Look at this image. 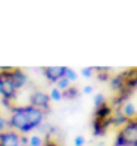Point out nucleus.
<instances>
[{
  "label": "nucleus",
  "instance_id": "obj_1",
  "mask_svg": "<svg viewBox=\"0 0 137 146\" xmlns=\"http://www.w3.org/2000/svg\"><path fill=\"white\" fill-rule=\"evenodd\" d=\"M114 146H137V119H130L119 127Z\"/></svg>",
  "mask_w": 137,
  "mask_h": 146
},
{
  "label": "nucleus",
  "instance_id": "obj_7",
  "mask_svg": "<svg viewBox=\"0 0 137 146\" xmlns=\"http://www.w3.org/2000/svg\"><path fill=\"white\" fill-rule=\"evenodd\" d=\"M21 134L15 130H6L0 133V146H19Z\"/></svg>",
  "mask_w": 137,
  "mask_h": 146
},
{
  "label": "nucleus",
  "instance_id": "obj_14",
  "mask_svg": "<svg viewBox=\"0 0 137 146\" xmlns=\"http://www.w3.org/2000/svg\"><path fill=\"white\" fill-rule=\"evenodd\" d=\"M49 96H50V100H56V102H58V100H61V99H62V92L55 87V89L50 90Z\"/></svg>",
  "mask_w": 137,
  "mask_h": 146
},
{
  "label": "nucleus",
  "instance_id": "obj_6",
  "mask_svg": "<svg viewBox=\"0 0 137 146\" xmlns=\"http://www.w3.org/2000/svg\"><path fill=\"white\" fill-rule=\"evenodd\" d=\"M25 111H27V115L30 118V123L32 125V128H40L43 121H44V112L37 108H34L31 105H27V106H24Z\"/></svg>",
  "mask_w": 137,
  "mask_h": 146
},
{
  "label": "nucleus",
  "instance_id": "obj_15",
  "mask_svg": "<svg viewBox=\"0 0 137 146\" xmlns=\"http://www.w3.org/2000/svg\"><path fill=\"white\" fill-rule=\"evenodd\" d=\"M65 77L69 81H75L77 80V72L74 70H71V68H66V71H65Z\"/></svg>",
  "mask_w": 137,
  "mask_h": 146
},
{
  "label": "nucleus",
  "instance_id": "obj_19",
  "mask_svg": "<svg viewBox=\"0 0 137 146\" xmlns=\"http://www.w3.org/2000/svg\"><path fill=\"white\" fill-rule=\"evenodd\" d=\"M47 136V134H46ZM43 146H59L56 142H53L52 139H50V136H47L46 137V140H44V143H43Z\"/></svg>",
  "mask_w": 137,
  "mask_h": 146
},
{
  "label": "nucleus",
  "instance_id": "obj_8",
  "mask_svg": "<svg viewBox=\"0 0 137 146\" xmlns=\"http://www.w3.org/2000/svg\"><path fill=\"white\" fill-rule=\"evenodd\" d=\"M11 78H12V81H13V84H15L16 89L24 87V86L27 84V81H28L27 74H25V72L21 70V68H12V71H11Z\"/></svg>",
  "mask_w": 137,
  "mask_h": 146
},
{
  "label": "nucleus",
  "instance_id": "obj_5",
  "mask_svg": "<svg viewBox=\"0 0 137 146\" xmlns=\"http://www.w3.org/2000/svg\"><path fill=\"white\" fill-rule=\"evenodd\" d=\"M41 71H43V74H44L47 81L58 83L62 77H65L66 66H46V68H43Z\"/></svg>",
  "mask_w": 137,
  "mask_h": 146
},
{
  "label": "nucleus",
  "instance_id": "obj_20",
  "mask_svg": "<svg viewBox=\"0 0 137 146\" xmlns=\"http://www.w3.org/2000/svg\"><path fill=\"white\" fill-rule=\"evenodd\" d=\"M83 92H84L85 94H90V93H93V87H91V86H85Z\"/></svg>",
  "mask_w": 137,
  "mask_h": 146
},
{
  "label": "nucleus",
  "instance_id": "obj_10",
  "mask_svg": "<svg viewBox=\"0 0 137 146\" xmlns=\"http://www.w3.org/2000/svg\"><path fill=\"white\" fill-rule=\"evenodd\" d=\"M78 89L77 87H69V89H66L65 92H62V98H66V99H75V98H78Z\"/></svg>",
  "mask_w": 137,
  "mask_h": 146
},
{
  "label": "nucleus",
  "instance_id": "obj_3",
  "mask_svg": "<svg viewBox=\"0 0 137 146\" xmlns=\"http://www.w3.org/2000/svg\"><path fill=\"white\" fill-rule=\"evenodd\" d=\"M11 66L0 68V96H2V99L7 100H13L16 98V93H18V89L15 87L11 78Z\"/></svg>",
  "mask_w": 137,
  "mask_h": 146
},
{
  "label": "nucleus",
  "instance_id": "obj_17",
  "mask_svg": "<svg viewBox=\"0 0 137 146\" xmlns=\"http://www.w3.org/2000/svg\"><path fill=\"white\" fill-rule=\"evenodd\" d=\"M93 72H95V70H93L91 66H89V68H83V70H81V75L85 77V78H90V77L93 75Z\"/></svg>",
  "mask_w": 137,
  "mask_h": 146
},
{
  "label": "nucleus",
  "instance_id": "obj_11",
  "mask_svg": "<svg viewBox=\"0 0 137 146\" xmlns=\"http://www.w3.org/2000/svg\"><path fill=\"white\" fill-rule=\"evenodd\" d=\"M69 87H71V81L68 80L66 77H62V78L56 83V89H59L61 92H65L66 89H69Z\"/></svg>",
  "mask_w": 137,
  "mask_h": 146
},
{
  "label": "nucleus",
  "instance_id": "obj_4",
  "mask_svg": "<svg viewBox=\"0 0 137 146\" xmlns=\"http://www.w3.org/2000/svg\"><path fill=\"white\" fill-rule=\"evenodd\" d=\"M30 105L44 112V111H47L50 108V96L41 90H36L30 96Z\"/></svg>",
  "mask_w": 137,
  "mask_h": 146
},
{
  "label": "nucleus",
  "instance_id": "obj_13",
  "mask_svg": "<svg viewBox=\"0 0 137 146\" xmlns=\"http://www.w3.org/2000/svg\"><path fill=\"white\" fill-rule=\"evenodd\" d=\"M93 104H95V108H96V109L102 108L103 105H106L105 96H103V94H102V93H97L96 96H95V100H93Z\"/></svg>",
  "mask_w": 137,
  "mask_h": 146
},
{
  "label": "nucleus",
  "instance_id": "obj_18",
  "mask_svg": "<svg viewBox=\"0 0 137 146\" xmlns=\"http://www.w3.org/2000/svg\"><path fill=\"white\" fill-rule=\"evenodd\" d=\"M84 145H85L84 136H75V139H74V146H84Z\"/></svg>",
  "mask_w": 137,
  "mask_h": 146
},
{
  "label": "nucleus",
  "instance_id": "obj_2",
  "mask_svg": "<svg viewBox=\"0 0 137 146\" xmlns=\"http://www.w3.org/2000/svg\"><path fill=\"white\" fill-rule=\"evenodd\" d=\"M7 121H9L11 130H15L16 133H30L34 130L24 106H13L11 118Z\"/></svg>",
  "mask_w": 137,
  "mask_h": 146
},
{
  "label": "nucleus",
  "instance_id": "obj_21",
  "mask_svg": "<svg viewBox=\"0 0 137 146\" xmlns=\"http://www.w3.org/2000/svg\"><path fill=\"white\" fill-rule=\"evenodd\" d=\"M19 146H28L27 143H19Z\"/></svg>",
  "mask_w": 137,
  "mask_h": 146
},
{
  "label": "nucleus",
  "instance_id": "obj_9",
  "mask_svg": "<svg viewBox=\"0 0 137 146\" xmlns=\"http://www.w3.org/2000/svg\"><path fill=\"white\" fill-rule=\"evenodd\" d=\"M118 109L121 111V114L127 119H136V117H137V108H136V105L133 104V102H130V100L122 102L121 108H118Z\"/></svg>",
  "mask_w": 137,
  "mask_h": 146
},
{
  "label": "nucleus",
  "instance_id": "obj_12",
  "mask_svg": "<svg viewBox=\"0 0 137 146\" xmlns=\"http://www.w3.org/2000/svg\"><path fill=\"white\" fill-rule=\"evenodd\" d=\"M43 143H44V140L38 134H34L28 139V146H43Z\"/></svg>",
  "mask_w": 137,
  "mask_h": 146
},
{
  "label": "nucleus",
  "instance_id": "obj_16",
  "mask_svg": "<svg viewBox=\"0 0 137 146\" xmlns=\"http://www.w3.org/2000/svg\"><path fill=\"white\" fill-rule=\"evenodd\" d=\"M7 128H9V121H7V119H6L5 117L0 115V133L6 131Z\"/></svg>",
  "mask_w": 137,
  "mask_h": 146
}]
</instances>
